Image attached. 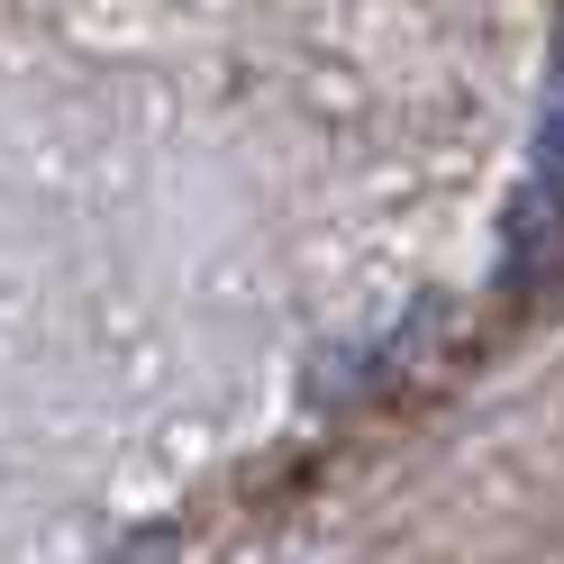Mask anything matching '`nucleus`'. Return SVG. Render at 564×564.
Masks as SVG:
<instances>
[{
	"mask_svg": "<svg viewBox=\"0 0 564 564\" xmlns=\"http://www.w3.org/2000/svg\"><path fill=\"white\" fill-rule=\"evenodd\" d=\"M555 246H564V28H555V83H546V119H538V164H528V192L510 200V273L538 282Z\"/></svg>",
	"mask_w": 564,
	"mask_h": 564,
	"instance_id": "nucleus-1",
	"label": "nucleus"
}]
</instances>
